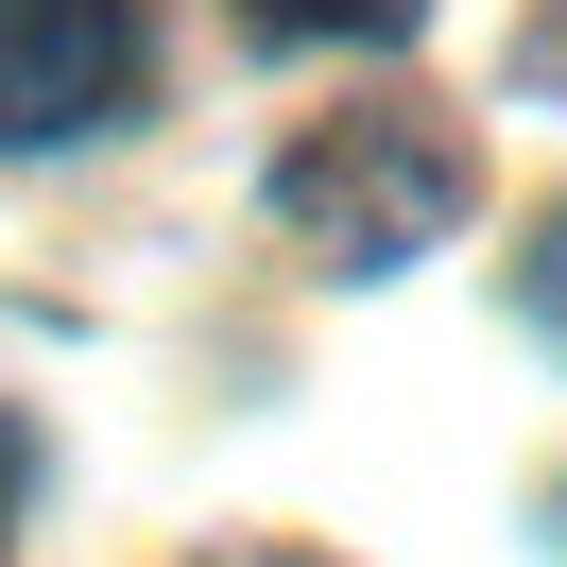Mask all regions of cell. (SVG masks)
<instances>
[{
  "instance_id": "6da1fadb",
  "label": "cell",
  "mask_w": 567,
  "mask_h": 567,
  "mask_svg": "<svg viewBox=\"0 0 567 567\" xmlns=\"http://www.w3.org/2000/svg\"><path fill=\"white\" fill-rule=\"evenodd\" d=\"M276 224L310 258H344V276H395V258H430L464 224V155L430 121H310L276 173Z\"/></svg>"
},
{
  "instance_id": "7a4b0ae2",
  "label": "cell",
  "mask_w": 567,
  "mask_h": 567,
  "mask_svg": "<svg viewBox=\"0 0 567 567\" xmlns=\"http://www.w3.org/2000/svg\"><path fill=\"white\" fill-rule=\"evenodd\" d=\"M155 35L138 0H0V155H70L104 121H138Z\"/></svg>"
},
{
  "instance_id": "3957f363",
  "label": "cell",
  "mask_w": 567,
  "mask_h": 567,
  "mask_svg": "<svg viewBox=\"0 0 567 567\" xmlns=\"http://www.w3.org/2000/svg\"><path fill=\"white\" fill-rule=\"evenodd\" d=\"M258 35H413V0H258Z\"/></svg>"
},
{
  "instance_id": "277c9868",
  "label": "cell",
  "mask_w": 567,
  "mask_h": 567,
  "mask_svg": "<svg viewBox=\"0 0 567 567\" xmlns=\"http://www.w3.org/2000/svg\"><path fill=\"white\" fill-rule=\"evenodd\" d=\"M516 292H533V327H550V344H567V224H550V241L516 258Z\"/></svg>"
},
{
  "instance_id": "5b68a950",
  "label": "cell",
  "mask_w": 567,
  "mask_h": 567,
  "mask_svg": "<svg viewBox=\"0 0 567 567\" xmlns=\"http://www.w3.org/2000/svg\"><path fill=\"white\" fill-rule=\"evenodd\" d=\"M18 482H35V447H18V413H0V516H18Z\"/></svg>"
}]
</instances>
